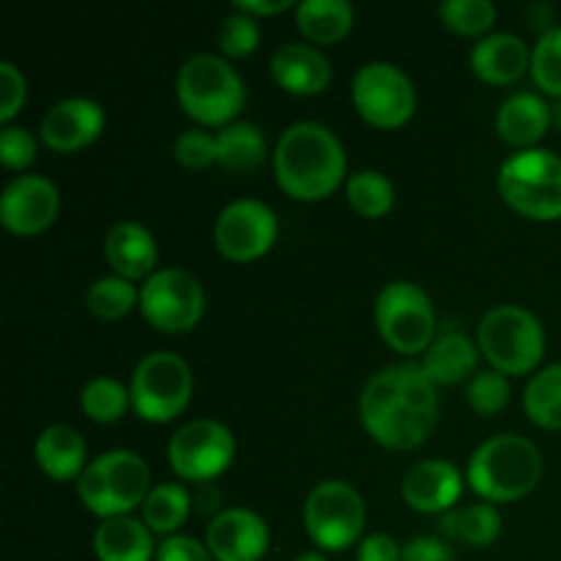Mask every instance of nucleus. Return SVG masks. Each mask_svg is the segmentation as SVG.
<instances>
[{
  "instance_id": "c03bdc74",
  "label": "nucleus",
  "mask_w": 561,
  "mask_h": 561,
  "mask_svg": "<svg viewBox=\"0 0 561 561\" xmlns=\"http://www.w3.org/2000/svg\"><path fill=\"white\" fill-rule=\"evenodd\" d=\"M233 9L244 11V14H252V16H272V14H279V11L290 9V0H236Z\"/></svg>"
},
{
  "instance_id": "dca6fc26",
  "label": "nucleus",
  "mask_w": 561,
  "mask_h": 561,
  "mask_svg": "<svg viewBox=\"0 0 561 561\" xmlns=\"http://www.w3.org/2000/svg\"><path fill=\"white\" fill-rule=\"evenodd\" d=\"M268 542V524L250 507L219 510L206 526V546L217 561H261Z\"/></svg>"
},
{
  "instance_id": "5701e85b",
  "label": "nucleus",
  "mask_w": 561,
  "mask_h": 561,
  "mask_svg": "<svg viewBox=\"0 0 561 561\" xmlns=\"http://www.w3.org/2000/svg\"><path fill=\"white\" fill-rule=\"evenodd\" d=\"M38 469L58 482L80 480L88 466V444L71 425H49L38 433L33 447Z\"/></svg>"
},
{
  "instance_id": "f257e3e1",
  "label": "nucleus",
  "mask_w": 561,
  "mask_h": 561,
  "mask_svg": "<svg viewBox=\"0 0 561 561\" xmlns=\"http://www.w3.org/2000/svg\"><path fill=\"white\" fill-rule=\"evenodd\" d=\"M359 416L365 431L381 447L414 449L438 422V387L422 365H389L367 378L359 394Z\"/></svg>"
},
{
  "instance_id": "393cba45",
  "label": "nucleus",
  "mask_w": 561,
  "mask_h": 561,
  "mask_svg": "<svg viewBox=\"0 0 561 561\" xmlns=\"http://www.w3.org/2000/svg\"><path fill=\"white\" fill-rule=\"evenodd\" d=\"M480 345L463 332H444L433 340L431 348L422 354V370L436 387H453L477 373Z\"/></svg>"
},
{
  "instance_id": "bb28decb",
  "label": "nucleus",
  "mask_w": 561,
  "mask_h": 561,
  "mask_svg": "<svg viewBox=\"0 0 561 561\" xmlns=\"http://www.w3.org/2000/svg\"><path fill=\"white\" fill-rule=\"evenodd\" d=\"M296 22L310 42L334 44L354 27V5L348 0H301Z\"/></svg>"
},
{
  "instance_id": "ddd939ff",
  "label": "nucleus",
  "mask_w": 561,
  "mask_h": 561,
  "mask_svg": "<svg viewBox=\"0 0 561 561\" xmlns=\"http://www.w3.org/2000/svg\"><path fill=\"white\" fill-rule=\"evenodd\" d=\"M236 455V438L217 420H190L173 433L168 444L170 469L181 480L206 482L222 474Z\"/></svg>"
},
{
  "instance_id": "72a5a7b5",
  "label": "nucleus",
  "mask_w": 561,
  "mask_h": 561,
  "mask_svg": "<svg viewBox=\"0 0 561 561\" xmlns=\"http://www.w3.org/2000/svg\"><path fill=\"white\" fill-rule=\"evenodd\" d=\"M531 77L548 96H561V25L542 31L531 47Z\"/></svg>"
},
{
  "instance_id": "aec40b11",
  "label": "nucleus",
  "mask_w": 561,
  "mask_h": 561,
  "mask_svg": "<svg viewBox=\"0 0 561 561\" xmlns=\"http://www.w3.org/2000/svg\"><path fill=\"white\" fill-rule=\"evenodd\" d=\"M104 261L113 274L124 279H142L146 283L157 272L159 244L151 230L137 219H118L104 236Z\"/></svg>"
},
{
  "instance_id": "a19ab883",
  "label": "nucleus",
  "mask_w": 561,
  "mask_h": 561,
  "mask_svg": "<svg viewBox=\"0 0 561 561\" xmlns=\"http://www.w3.org/2000/svg\"><path fill=\"white\" fill-rule=\"evenodd\" d=\"M153 561H217L208 551L206 542L195 540L190 535H170L157 546Z\"/></svg>"
},
{
  "instance_id": "39448f33",
  "label": "nucleus",
  "mask_w": 561,
  "mask_h": 561,
  "mask_svg": "<svg viewBox=\"0 0 561 561\" xmlns=\"http://www.w3.org/2000/svg\"><path fill=\"white\" fill-rule=\"evenodd\" d=\"M80 502L102 520L131 515L151 493V469L131 449H110L93 458L77 480Z\"/></svg>"
},
{
  "instance_id": "6ab92c4d",
  "label": "nucleus",
  "mask_w": 561,
  "mask_h": 561,
  "mask_svg": "<svg viewBox=\"0 0 561 561\" xmlns=\"http://www.w3.org/2000/svg\"><path fill=\"white\" fill-rule=\"evenodd\" d=\"M268 69L279 88L296 96H316L332 82V64L307 42H285L268 58Z\"/></svg>"
},
{
  "instance_id": "0eeeda50",
  "label": "nucleus",
  "mask_w": 561,
  "mask_h": 561,
  "mask_svg": "<svg viewBox=\"0 0 561 561\" xmlns=\"http://www.w3.org/2000/svg\"><path fill=\"white\" fill-rule=\"evenodd\" d=\"M499 195L529 219L561 217V157L548 148H520L499 168Z\"/></svg>"
},
{
  "instance_id": "423d86ee",
  "label": "nucleus",
  "mask_w": 561,
  "mask_h": 561,
  "mask_svg": "<svg viewBox=\"0 0 561 561\" xmlns=\"http://www.w3.org/2000/svg\"><path fill=\"white\" fill-rule=\"evenodd\" d=\"M480 354L504 376H524L546 354V329L540 318L520 305H496L477 327Z\"/></svg>"
},
{
  "instance_id": "7ed1b4c3",
  "label": "nucleus",
  "mask_w": 561,
  "mask_h": 561,
  "mask_svg": "<svg viewBox=\"0 0 561 561\" xmlns=\"http://www.w3.org/2000/svg\"><path fill=\"white\" fill-rule=\"evenodd\" d=\"M542 477V453L531 438L499 433L482 442L466 463V482L482 502H518Z\"/></svg>"
},
{
  "instance_id": "a878e982",
  "label": "nucleus",
  "mask_w": 561,
  "mask_h": 561,
  "mask_svg": "<svg viewBox=\"0 0 561 561\" xmlns=\"http://www.w3.org/2000/svg\"><path fill=\"white\" fill-rule=\"evenodd\" d=\"M266 159V135L250 121H233L217 131V164L228 173H250Z\"/></svg>"
},
{
  "instance_id": "4be33fe9",
  "label": "nucleus",
  "mask_w": 561,
  "mask_h": 561,
  "mask_svg": "<svg viewBox=\"0 0 561 561\" xmlns=\"http://www.w3.org/2000/svg\"><path fill=\"white\" fill-rule=\"evenodd\" d=\"M551 126V104L535 91H515L496 110V131L504 142L535 148Z\"/></svg>"
},
{
  "instance_id": "e433bc0d",
  "label": "nucleus",
  "mask_w": 561,
  "mask_h": 561,
  "mask_svg": "<svg viewBox=\"0 0 561 561\" xmlns=\"http://www.w3.org/2000/svg\"><path fill=\"white\" fill-rule=\"evenodd\" d=\"M466 400H469V405L477 411V414H485V416L499 414V411L510 403L507 376L493 370V367L474 373L469 387H466Z\"/></svg>"
},
{
  "instance_id": "9b49d317",
  "label": "nucleus",
  "mask_w": 561,
  "mask_h": 561,
  "mask_svg": "<svg viewBox=\"0 0 561 561\" xmlns=\"http://www.w3.org/2000/svg\"><path fill=\"white\" fill-rule=\"evenodd\" d=\"M351 99L362 118L378 129L403 126L416 110L414 82L389 60L362 64L351 80Z\"/></svg>"
},
{
  "instance_id": "412c9836",
  "label": "nucleus",
  "mask_w": 561,
  "mask_h": 561,
  "mask_svg": "<svg viewBox=\"0 0 561 561\" xmlns=\"http://www.w3.org/2000/svg\"><path fill=\"white\" fill-rule=\"evenodd\" d=\"M471 69L480 80L493 82V85H507L531 69V49L518 33L496 31L482 36L471 47Z\"/></svg>"
},
{
  "instance_id": "4c0bfd02",
  "label": "nucleus",
  "mask_w": 561,
  "mask_h": 561,
  "mask_svg": "<svg viewBox=\"0 0 561 561\" xmlns=\"http://www.w3.org/2000/svg\"><path fill=\"white\" fill-rule=\"evenodd\" d=\"M173 157L184 168L203 170L217 164V135H208L206 129H184L173 140Z\"/></svg>"
},
{
  "instance_id": "6e6552de",
  "label": "nucleus",
  "mask_w": 561,
  "mask_h": 561,
  "mask_svg": "<svg viewBox=\"0 0 561 561\" xmlns=\"http://www.w3.org/2000/svg\"><path fill=\"white\" fill-rule=\"evenodd\" d=\"M376 327L398 354H425L436 340V310L425 290L409 279H392L378 294Z\"/></svg>"
},
{
  "instance_id": "1a4fd4ad",
  "label": "nucleus",
  "mask_w": 561,
  "mask_h": 561,
  "mask_svg": "<svg viewBox=\"0 0 561 561\" xmlns=\"http://www.w3.org/2000/svg\"><path fill=\"white\" fill-rule=\"evenodd\" d=\"M305 529L321 551H345L365 531L367 507L354 485L321 480L305 499Z\"/></svg>"
},
{
  "instance_id": "b1692460",
  "label": "nucleus",
  "mask_w": 561,
  "mask_h": 561,
  "mask_svg": "<svg viewBox=\"0 0 561 561\" xmlns=\"http://www.w3.org/2000/svg\"><path fill=\"white\" fill-rule=\"evenodd\" d=\"M93 553L99 561H153L157 546L146 520L135 515H118L96 526Z\"/></svg>"
},
{
  "instance_id": "4468645a",
  "label": "nucleus",
  "mask_w": 561,
  "mask_h": 561,
  "mask_svg": "<svg viewBox=\"0 0 561 561\" xmlns=\"http://www.w3.org/2000/svg\"><path fill=\"white\" fill-rule=\"evenodd\" d=\"M277 214L255 197H239L219 211L214 222V244L230 261H255L272 250L277 239Z\"/></svg>"
},
{
  "instance_id": "c756f323",
  "label": "nucleus",
  "mask_w": 561,
  "mask_h": 561,
  "mask_svg": "<svg viewBox=\"0 0 561 561\" xmlns=\"http://www.w3.org/2000/svg\"><path fill=\"white\" fill-rule=\"evenodd\" d=\"M524 409L535 425L561 431V362L537 370L524 392Z\"/></svg>"
},
{
  "instance_id": "37998d69",
  "label": "nucleus",
  "mask_w": 561,
  "mask_h": 561,
  "mask_svg": "<svg viewBox=\"0 0 561 561\" xmlns=\"http://www.w3.org/2000/svg\"><path fill=\"white\" fill-rule=\"evenodd\" d=\"M400 561H453V551L438 537L420 535L403 542V559Z\"/></svg>"
},
{
  "instance_id": "20e7f679",
  "label": "nucleus",
  "mask_w": 561,
  "mask_h": 561,
  "mask_svg": "<svg viewBox=\"0 0 561 561\" xmlns=\"http://www.w3.org/2000/svg\"><path fill=\"white\" fill-rule=\"evenodd\" d=\"M175 96L190 118L206 126H228L247 102V88L236 66L217 53H195L181 64Z\"/></svg>"
},
{
  "instance_id": "cd10ccee",
  "label": "nucleus",
  "mask_w": 561,
  "mask_h": 561,
  "mask_svg": "<svg viewBox=\"0 0 561 561\" xmlns=\"http://www.w3.org/2000/svg\"><path fill=\"white\" fill-rule=\"evenodd\" d=\"M442 531L449 540L471 548H485L502 535V513L491 502H477L469 507H453L442 515Z\"/></svg>"
},
{
  "instance_id": "7c9ffc66",
  "label": "nucleus",
  "mask_w": 561,
  "mask_h": 561,
  "mask_svg": "<svg viewBox=\"0 0 561 561\" xmlns=\"http://www.w3.org/2000/svg\"><path fill=\"white\" fill-rule=\"evenodd\" d=\"M345 197L362 217H383L394 206V184L381 170H356L345 179Z\"/></svg>"
},
{
  "instance_id": "a18cd8bd",
  "label": "nucleus",
  "mask_w": 561,
  "mask_h": 561,
  "mask_svg": "<svg viewBox=\"0 0 561 561\" xmlns=\"http://www.w3.org/2000/svg\"><path fill=\"white\" fill-rule=\"evenodd\" d=\"M551 124L557 126V129H561V96L551 102Z\"/></svg>"
},
{
  "instance_id": "49530a36",
  "label": "nucleus",
  "mask_w": 561,
  "mask_h": 561,
  "mask_svg": "<svg viewBox=\"0 0 561 561\" xmlns=\"http://www.w3.org/2000/svg\"><path fill=\"white\" fill-rule=\"evenodd\" d=\"M294 561H327V557H323V551H305V553H299Z\"/></svg>"
},
{
  "instance_id": "c85d7f7f",
  "label": "nucleus",
  "mask_w": 561,
  "mask_h": 561,
  "mask_svg": "<svg viewBox=\"0 0 561 561\" xmlns=\"http://www.w3.org/2000/svg\"><path fill=\"white\" fill-rule=\"evenodd\" d=\"M192 499L181 482H162L153 485L142 502V520L153 535H175L190 515Z\"/></svg>"
},
{
  "instance_id": "79ce46f5",
  "label": "nucleus",
  "mask_w": 561,
  "mask_h": 561,
  "mask_svg": "<svg viewBox=\"0 0 561 561\" xmlns=\"http://www.w3.org/2000/svg\"><path fill=\"white\" fill-rule=\"evenodd\" d=\"M403 559V546L387 531H373L362 537L356 548V561H400Z\"/></svg>"
},
{
  "instance_id": "c9c22d12",
  "label": "nucleus",
  "mask_w": 561,
  "mask_h": 561,
  "mask_svg": "<svg viewBox=\"0 0 561 561\" xmlns=\"http://www.w3.org/2000/svg\"><path fill=\"white\" fill-rule=\"evenodd\" d=\"M217 42L219 49H222L228 58H244V55L255 53L257 44H261V25H257V16L233 9L230 14H225L222 22H219Z\"/></svg>"
},
{
  "instance_id": "f8f14e48",
  "label": "nucleus",
  "mask_w": 561,
  "mask_h": 561,
  "mask_svg": "<svg viewBox=\"0 0 561 561\" xmlns=\"http://www.w3.org/2000/svg\"><path fill=\"white\" fill-rule=\"evenodd\" d=\"M140 310L153 329L181 334L197 327L206 310V294L186 268H157L140 285Z\"/></svg>"
},
{
  "instance_id": "473e14b6",
  "label": "nucleus",
  "mask_w": 561,
  "mask_h": 561,
  "mask_svg": "<svg viewBox=\"0 0 561 561\" xmlns=\"http://www.w3.org/2000/svg\"><path fill=\"white\" fill-rule=\"evenodd\" d=\"M85 305L93 316L104 318V321H118V318L129 316L131 307L140 305V290L131 285V279L104 274L88 285Z\"/></svg>"
},
{
  "instance_id": "f03ea898",
  "label": "nucleus",
  "mask_w": 561,
  "mask_h": 561,
  "mask_svg": "<svg viewBox=\"0 0 561 561\" xmlns=\"http://www.w3.org/2000/svg\"><path fill=\"white\" fill-rule=\"evenodd\" d=\"M277 184L296 201H323L345 179V148L321 121H296L274 146Z\"/></svg>"
},
{
  "instance_id": "f704fd0d",
  "label": "nucleus",
  "mask_w": 561,
  "mask_h": 561,
  "mask_svg": "<svg viewBox=\"0 0 561 561\" xmlns=\"http://www.w3.org/2000/svg\"><path fill=\"white\" fill-rule=\"evenodd\" d=\"M444 25L463 36H480L496 22V5L491 0H444L438 5Z\"/></svg>"
},
{
  "instance_id": "a211bd4d",
  "label": "nucleus",
  "mask_w": 561,
  "mask_h": 561,
  "mask_svg": "<svg viewBox=\"0 0 561 561\" xmlns=\"http://www.w3.org/2000/svg\"><path fill=\"white\" fill-rule=\"evenodd\" d=\"M400 493L416 513H449L463 493V477L453 460L427 458L405 471Z\"/></svg>"
},
{
  "instance_id": "2f4dec72",
  "label": "nucleus",
  "mask_w": 561,
  "mask_h": 561,
  "mask_svg": "<svg viewBox=\"0 0 561 561\" xmlns=\"http://www.w3.org/2000/svg\"><path fill=\"white\" fill-rule=\"evenodd\" d=\"M129 405L131 392L118 378L96 376L80 392V409L85 411L88 420L99 422V425H113V422H118L129 411Z\"/></svg>"
},
{
  "instance_id": "ea45409f",
  "label": "nucleus",
  "mask_w": 561,
  "mask_h": 561,
  "mask_svg": "<svg viewBox=\"0 0 561 561\" xmlns=\"http://www.w3.org/2000/svg\"><path fill=\"white\" fill-rule=\"evenodd\" d=\"M27 99V80L11 60L0 64V124H11Z\"/></svg>"
},
{
  "instance_id": "9d476101",
  "label": "nucleus",
  "mask_w": 561,
  "mask_h": 561,
  "mask_svg": "<svg viewBox=\"0 0 561 561\" xmlns=\"http://www.w3.org/2000/svg\"><path fill=\"white\" fill-rule=\"evenodd\" d=\"M192 370L173 351H151L131 373V409L146 422H170L192 398Z\"/></svg>"
},
{
  "instance_id": "f3484780",
  "label": "nucleus",
  "mask_w": 561,
  "mask_h": 561,
  "mask_svg": "<svg viewBox=\"0 0 561 561\" xmlns=\"http://www.w3.org/2000/svg\"><path fill=\"white\" fill-rule=\"evenodd\" d=\"M104 129V110L96 99L66 96L42 115L38 135L53 151L71 153L91 146Z\"/></svg>"
},
{
  "instance_id": "2eb2a0df",
  "label": "nucleus",
  "mask_w": 561,
  "mask_h": 561,
  "mask_svg": "<svg viewBox=\"0 0 561 561\" xmlns=\"http://www.w3.org/2000/svg\"><path fill=\"white\" fill-rule=\"evenodd\" d=\"M60 192L42 173H22L0 195V222L16 236H36L58 219Z\"/></svg>"
},
{
  "instance_id": "58836bf2",
  "label": "nucleus",
  "mask_w": 561,
  "mask_h": 561,
  "mask_svg": "<svg viewBox=\"0 0 561 561\" xmlns=\"http://www.w3.org/2000/svg\"><path fill=\"white\" fill-rule=\"evenodd\" d=\"M38 142L31 129L20 124H5L0 129V162L11 170H22L36 159Z\"/></svg>"
}]
</instances>
